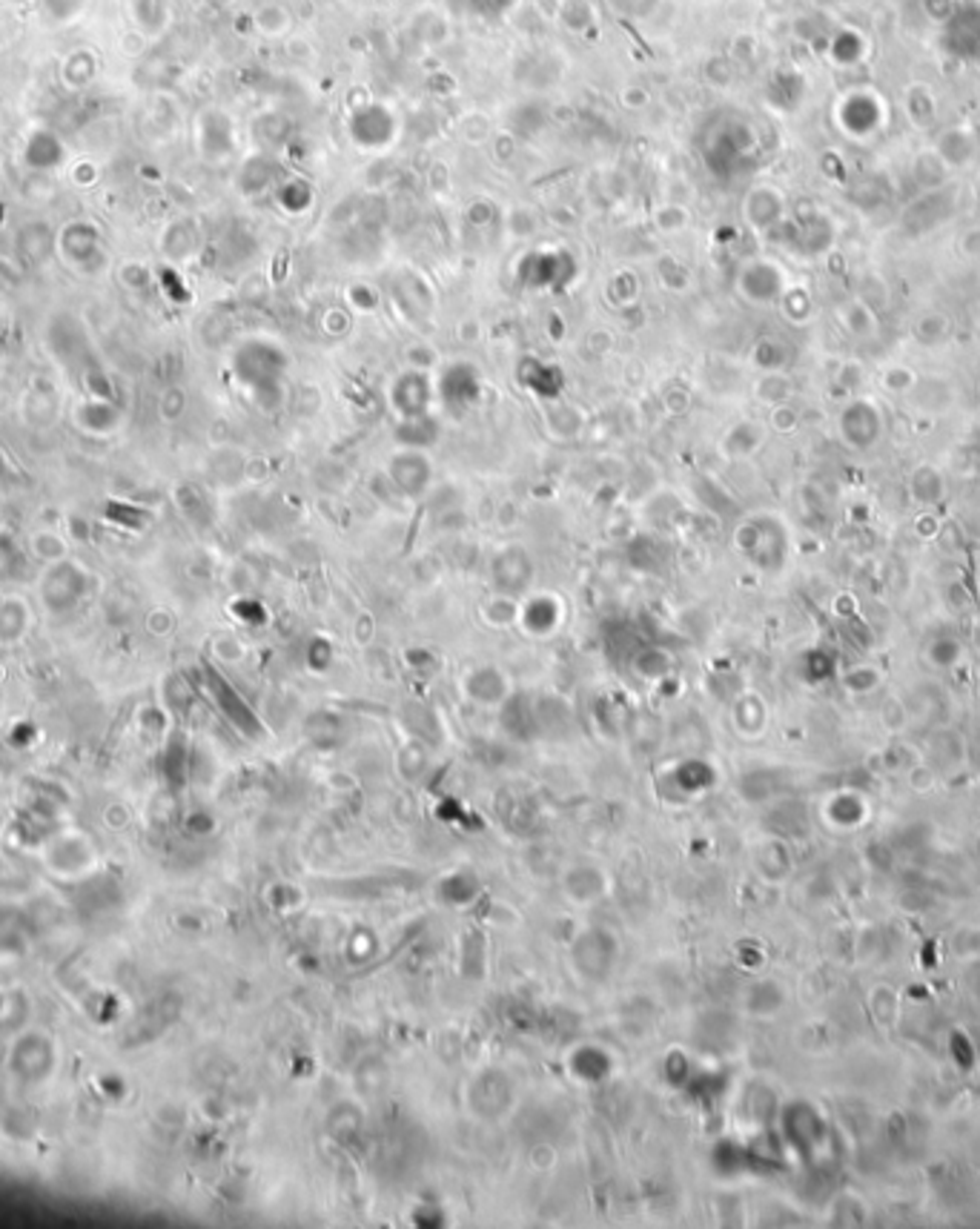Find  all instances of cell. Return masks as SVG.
Instances as JSON below:
<instances>
[{"mask_svg":"<svg viewBox=\"0 0 980 1229\" xmlns=\"http://www.w3.org/2000/svg\"><path fill=\"white\" fill-rule=\"evenodd\" d=\"M233 376L259 407H276L284 396L287 353L267 338H247L233 353Z\"/></svg>","mask_w":980,"mask_h":1229,"instance_id":"6da1fadb","label":"cell"},{"mask_svg":"<svg viewBox=\"0 0 980 1229\" xmlns=\"http://www.w3.org/2000/svg\"><path fill=\"white\" fill-rule=\"evenodd\" d=\"M55 253L78 276H98L109 267V247L95 221H66L55 233Z\"/></svg>","mask_w":980,"mask_h":1229,"instance_id":"7a4b0ae2","label":"cell"},{"mask_svg":"<svg viewBox=\"0 0 980 1229\" xmlns=\"http://www.w3.org/2000/svg\"><path fill=\"white\" fill-rule=\"evenodd\" d=\"M574 273H577V264H574L571 253H565V250H560V253H557V250H554V253H548V250L528 253V258L520 264L522 284L540 287V290H545V287H565V284L574 278Z\"/></svg>","mask_w":980,"mask_h":1229,"instance_id":"3957f363","label":"cell"},{"mask_svg":"<svg viewBox=\"0 0 980 1229\" xmlns=\"http://www.w3.org/2000/svg\"><path fill=\"white\" fill-rule=\"evenodd\" d=\"M396 129H399L396 115L381 103H367L364 109H356L350 115V138L364 149L390 146L393 138H396Z\"/></svg>","mask_w":980,"mask_h":1229,"instance_id":"277c9868","label":"cell"},{"mask_svg":"<svg viewBox=\"0 0 980 1229\" xmlns=\"http://www.w3.org/2000/svg\"><path fill=\"white\" fill-rule=\"evenodd\" d=\"M196 138H199L201 156L207 161L227 159L236 146L233 120L221 109H204L196 120Z\"/></svg>","mask_w":980,"mask_h":1229,"instance_id":"5b68a950","label":"cell"},{"mask_svg":"<svg viewBox=\"0 0 980 1229\" xmlns=\"http://www.w3.org/2000/svg\"><path fill=\"white\" fill-rule=\"evenodd\" d=\"M430 398H433V387H430V381H427L424 373H404V376L396 378L393 387H390L393 410H396L401 418L427 416Z\"/></svg>","mask_w":980,"mask_h":1229,"instance_id":"8992f818","label":"cell"},{"mask_svg":"<svg viewBox=\"0 0 980 1229\" xmlns=\"http://www.w3.org/2000/svg\"><path fill=\"white\" fill-rule=\"evenodd\" d=\"M100 72V58L92 46H75L69 49L58 63V80L63 89L69 92H83L89 89Z\"/></svg>","mask_w":980,"mask_h":1229,"instance_id":"52a82bcc","label":"cell"},{"mask_svg":"<svg viewBox=\"0 0 980 1229\" xmlns=\"http://www.w3.org/2000/svg\"><path fill=\"white\" fill-rule=\"evenodd\" d=\"M23 164L35 173H52L66 164V146L52 129H35L23 140Z\"/></svg>","mask_w":980,"mask_h":1229,"instance_id":"ba28073f","label":"cell"},{"mask_svg":"<svg viewBox=\"0 0 980 1229\" xmlns=\"http://www.w3.org/2000/svg\"><path fill=\"white\" fill-rule=\"evenodd\" d=\"M439 396L447 407H467L479 396V376L470 364H450L439 381Z\"/></svg>","mask_w":980,"mask_h":1229,"instance_id":"9c48e42d","label":"cell"},{"mask_svg":"<svg viewBox=\"0 0 980 1229\" xmlns=\"http://www.w3.org/2000/svg\"><path fill=\"white\" fill-rule=\"evenodd\" d=\"M390 477L396 482L401 494L419 496L424 494L427 482H430V462L421 456L419 447H410L399 456H393L390 462Z\"/></svg>","mask_w":980,"mask_h":1229,"instance_id":"30bf717a","label":"cell"},{"mask_svg":"<svg viewBox=\"0 0 980 1229\" xmlns=\"http://www.w3.org/2000/svg\"><path fill=\"white\" fill-rule=\"evenodd\" d=\"M872 404H875V401H855L849 410H843L841 416L843 438H846L852 447H858V450H866V447L875 444V438H878V433L866 430V424L881 427V416H878V410H875Z\"/></svg>","mask_w":980,"mask_h":1229,"instance_id":"8fae6325","label":"cell"},{"mask_svg":"<svg viewBox=\"0 0 980 1229\" xmlns=\"http://www.w3.org/2000/svg\"><path fill=\"white\" fill-rule=\"evenodd\" d=\"M75 418H78L80 430H86L92 436H109V433L118 430L120 410L112 398L89 396L86 401H80Z\"/></svg>","mask_w":980,"mask_h":1229,"instance_id":"7c38bea8","label":"cell"},{"mask_svg":"<svg viewBox=\"0 0 980 1229\" xmlns=\"http://www.w3.org/2000/svg\"><path fill=\"white\" fill-rule=\"evenodd\" d=\"M15 247H18V256L23 258L26 264H40V261H46V258L55 253V233H52L46 224H40V221L23 224L18 230Z\"/></svg>","mask_w":980,"mask_h":1229,"instance_id":"4fadbf2b","label":"cell"},{"mask_svg":"<svg viewBox=\"0 0 980 1229\" xmlns=\"http://www.w3.org/2000/svg\"><path fill=\"white\" fill-rule=\"evenodd\" d=\"M86 6H89L86 0H38V3H35V12H38V20L43 29L60 32V29L78 23V20L86 15Z\"/></svg>","mask_w":980,"mask_h":1229,"instance_id":"5bb4252c","label":"cell"},{"mask_svg":"<svg viewBox=\"0 0 980 1229\" xmlns=\"http://www.w3.org/2000/svg\"><path fill=\"white\" fill-rule=\"evenodd\" d=\"M520 378H522V384H525L528 390H534L537 396H542V398L560 396L562 370L560 367H554V364H545V361H537V358H528V361L522 364Z\"/></svg>","mask_w":980,"mask_h":1229,"instance_id":"9a60e30c","label":"cell"},{"mask_svg":"<svg viewBox=\"0 0 980 1229\" xmlns=\"http://www.w3.org/2000/svg\"><path fill=\"white\" fill-rule=\"evenodd\" d=\"M253 20H256V29H259L261 35H267V38H281L287 29H290V12L284 9V3H267V6H261L259 12L253 15Z\"/></svg>","mask_w":980,"mask_h":1229,"instance_id":"2e32d148","label":"cell"},{"mask_svg":"<svg viewBox=\"0 0 980 1229\" xmlns=\"http://www.w3.org/2000/svg\"><path fill=\"white\" fill-rule=\"evenodd\" d=\"M23 559L26 556H23V548H20L15 534L0 528V582L15 579L23 571Z\"/></svg>","mask_w":980,"mask_h":1229,"instance_id":"e0dca14e","label":"cell"},{"mask_svg":"<svg viewBox=\"0 0 980 1229\" xmlns=\"http://www.w3.org/2000/svg\"><path fill=\"white\" fill-rule=\"evenodd\" d=\"M310 201H313L310 184H304V181H287V184H281L279 204L287 213H304V210L310 207Z\"/></svg>","mask_w":980,"mask_h":1229,"instance_id":"ac0fdd59","label":"cell"},{"mask_svg":"<svg viewBox=\"0 0 980 1229\" xmlns=\"http://www.w3.org/2000/svg\"><path fill=\"white\" fill-rule=\"evenodd\" d=\"M464 3H467V9H473L479 18L487 20L508 18V15L520 6V0H464Z\"/></svg>","mask_w":980,"mask_h":1229,"instance_id":"d6986e66","label":"cell"},{"mask_svg":"<svg viewBox=\"0 0 980 1229\" xmlns=\"http://www.w3.org/2000/svg\"><path fill=\"white\" fill-rule=\"evenodd\" d=\"M118 46L123 55H140V52L146 49V32H140L138 26H132L129 32L120 35Z\"/></svg>","mask_w":980,"mask_h":1229,"instance_id":"ffe728a7","label":"cell"},{"mask_svg":"<svg viewBox=\"0 0 980 1229\" xmlns=\"http://www.w3.org/2000/svg\"><path fill=\"white\" fill-rule=\"evenodd\" d=\"M20 488V474L9 465V458L0 453V494H12Z\"/></svg>","mask_w":980,"mask_h":1229,"instance_id":"44dd1931","label":"cell"},{"mask_svg":"<svg viewBox=\"0 0 980 1229\" xmlns=\"http://www.w3.org/2000/svg\"><path fill=\"white\" fill-rule=\"evenodd\" d=\"M3 6H9V9H26V6H35L38 0H0Z\"/></svg>","mask_w":980,"mask_h":1229,"instance_id":"7402d4cb","label":"cell"}]
</instances>
